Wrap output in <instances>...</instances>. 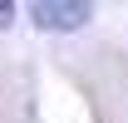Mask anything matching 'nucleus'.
Masks as SVG:
<instances>
[{"instance_id":"f257e3e1","label":"nucleus","mask_w":128,"mask_h":123,"mask_svg":"<svg viewBox=\"0 0 128 123\" xmlns=\"http://www.w3.org/2000/svg\"><path fill=\"white\" fill-rule=\"evenodd\" d=\"M89 5H64V0H40V5H30V20L40 25V30H79V25H89Z\"/></svg>"},{"instance_id":"f03ea898","label":"nucleus","mask_w":128,"mask_h":123,"mask_svg":"<svg viewBox=\"0 0 128 123\" xmlns=\"http://www.w3.org/2000/svg\"><path fill=\"white\" fill-rule=\"evenodd\" d=\"M10 20H15V5H5V0H0V30H5Z\"/></svg>"}]
</instances>
